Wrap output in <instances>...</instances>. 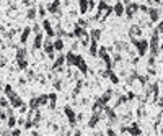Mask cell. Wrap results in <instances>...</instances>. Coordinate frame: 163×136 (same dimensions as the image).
Instances as JSON below:
<instances>
[{
  "label": "cell",
  "mask_w": 163,
  "mask_h": 136,
  "mask_svg": "<svg viewBox=\"0 0 163 136\" xmlns=\"http://www.w3.org/2000/svg\"><path fill=\"white\" fill-rule=\"evenodd\" d=\"M148 13H150V20L152 21H157L158 20V10H150Z\"/></svg>",
  "instance_id": "cell-2"
},
{
  "label": "cell",
  "mask_w": 163,
  "mask_h": 136,
  "mask_svg": "<svg viewBox=\"0 0 163 136\" xmlns=\"http://www.w3.org/2000/svg\"><path fill=\"white\" fill-rule=\"evenodd\" d=\"M142 35V30L139 26H132L131 28V36H140Z\"/></svg>",
  "instance_id": "cell-1"
}]
</instances>
